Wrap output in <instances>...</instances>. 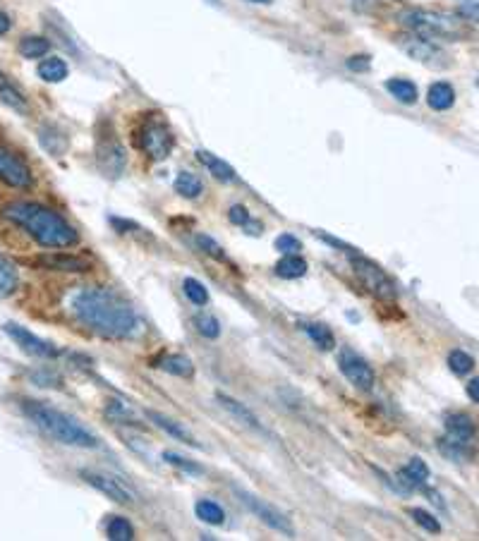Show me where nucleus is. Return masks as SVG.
Wrapping results in <instances>:
<instances>
[{
  "label": "nucleus",
  "mask_w": 479,
  "mask_h": 541,
  "mask_svg": "<svg viewBox=\"0 0 479 541\" xmlns=\"http://www.w3.org/2000/svg\"><path fill=\"white\" fill-rule=\"evenodd\" d=\"M410 518L415 520L417 525H420L424 532H432V534H439V532H441V522L436 520L432 513H427V510H422V508H412V510H410Z\"/></svg>",
  "instance_id": "37"
},
{
  "label": "nucleus",
  "mask_w": 479,
  "mask_h": 541,
  "mask_svg": "<svg viewBox=\"0 0 479 541\" xmlns=\"http://www.w3.org/2000/svg\"><path fill=\"white\" fill-rule=\"evenodd\" d=\"M429 479V467L422 458H412L403 470L398 472V484L403 491H412V489H422Z\"/></svg>",
  "instance_id": "16"
},
{
  "label": "nucleus",
  "mask_w": 479,
  "mask_h": 541,
  "mask_svg": "<svg viewBox=\"0 0 479 541\" xmlns=\"http://www.w3.org/2000/svg\"><path fill=\"white\" fill-rule=\"evenodd\" d=\"M309 264L300 254H286L281 261L276 264V276L286 278V281H293V278H302L307 273Z\"/></svg>",
  "instance_id": "24"
},
{
  "label": "nucleus",
  "mask_w": 479,
  "mask_h": 541,
  "mask_svg": "<svg viewBox=\"0 0 479 541\" xmlns=\"http://www.w3.org/2000/svg\"><path fill=\"white\" fill-rule=\"evenodd\" d=\"M175 192L180 194V197L185 199H197L199 194L204 192L202 180L197 178V175L190 173V170H183V173H178V178H175Z\"/></svg>",
  "instance_id": "29"
},
{
  "label": "nucleus",
  "mask_w": 479,
  "mask_h": 541,
  "mask_svg": "<svg viewBox=\"0 0 479 541\" xmlns=\"http://www.w3.org/2000/svg\"><path fill=\"white\" fill-rule=\"evenodd\" d=\"M446 436L456 441L470 443L475 436V422L468 415H448L446 417Z\"/></svg>",
  "instance_id": "23"
},
{
  "label": "nucleus",
  "mask_w": 479,
  "mask_h": 541,
  "mask_svg": "<svg viewBox=\"0 0 479 541\" xmlns=\"http://www.w3.org/2000/svg\"><path fill=\"white\" fill-rule=\"evenodd\" d=\"M20 285V271H17L15 261L0 254V300L10 297Z\"/></svg>",
  "instance_id": "21"
},
{
  "label": "nucleus",
  "mask_w": 479,
  "mask_h": 541,
  "mask_svg": "<svg viewBox=\"0 0 479 541\" xmlns=\"http://www.w3.org/2000/svg\"><path fill=\"white\" fill-rule=\"evenodd\" d=\"M3 218L22 228L24 233L32 235L41 247L48 249H65L75 247L80 242L77 230L65 221L58 211L48 209L44 204L34 202H12L3 206Z\"/></svg>",
  "instance_id": "2"
},
{
  "label": "nucleus",
  "mask_w": 479,
  "mask_h": 541,
  "mask_svg": "<svg viewBox=\"0 0 479 541\" xmlns=\"http://www.w3.org/2000/svg\"><path fill=\"white\" fill-rule=\"evenodd\" d=\"M448 367H451L453 374L465 376L475 369V360H472V355H468L465 350H453L451 355H448Z\"/></svg>",
  "instance_id": "35"
},
{
  "label": "nucleus",
  "mask_w": 479,
  "mask_h": 541,
  "mask_svg": "<svg viewBox=\"0 0 479 541\" xmlns=\"http://www.w3.org/2000/svg\"><path fill=\"white\" fill-rule=\"evenodd\" d=\"M154 367L163 369L166 374L180 376V379H192L194 376V364L185 355H163L161 360H156Z\"/></svg>",
  "instance_id": "20"
},
{
  "label": "nucleus",
  "mask_w": 479,
  "mask_h": 541,
  "mask_svg": "<svg viewBox=\"0 0 479 541\" xmlns=\"http://www.w3.org/2000/svg\"><path fill=\"white\" fill-rule=\"evenodd\" d=\"M137 144L151 161H166L175 147V137L166 120L151 118L137 130Z\"/></svg>",
  "instance_id": "6"
},
{
  "label": "nucleus",
  "mask_w": 479,
  "mask_h": 541,
  "mask_svg": "<svg viewBox=\"0 0 479 541\" xmlns=\"http://www.w3.org/2000/svg\"><path fill=\"white\" fill-rule=\"evenodd\" d=\"M183 293H185L187 300H190L192 305H197V307H204L206 302H209V290H206L204 283H199L197 278H185Z\"/></svg>",
  "instance_id": "34"
},
{
  "label": "nucleus",
  "mask_w": 479,
  "mask_h": 541,
  "mask_svg": "<svg viewBox=\"0 0 479 541\" xmlns=\"http://www.w3.org/2000/svg\"><path fill=\"white\" fill-rule=\"evenodd\" d=\"M348 68L355 72H367L369 70V56H353L348 60Z\"/></svg>",
  "instance_id": "43"
},
{
  "label": "nucleus",
  "mask_w": 479,
  "mask_h": 541,
  "mask_svg": "<svg viewBox=\"0 0 479 541\" xmlns=\"http://www.w3.org/2000/svg\"><path fill=\"white\" fill-rule=\"evenodd\" d=\"M163 460H166L168 465H173V467H178V470H183L187 474H204V467H199L197 463H192V460H187L183 458V455H178V453H163Z\"/></svg>",
  "instance_id": "38"
},
{
  "label": "nucleus",
  "mask_w": 479,
  "mask_h": 541,
  "mask_svg": "<svg viewBox=\"0 0 479 541\" xmlns=\"http://www.w3.org/2000/svg\"><path fill=\"white\" fill-rule=\"evenodd\" d=\"M338 367H341L343 376L357 391H372L374 384H377V374H374L372 364L362 355H357L355 350L343 348L341 355H338Z\"/></svg>",
  "instance_id": "9"
},
{
  "label": "nucleus",
  "mask_w": 479,
  "mask_h": 541,
  "mask_svg": "<svg viewBox=\"0 0 479 541\" xmlns=\"http://www.w3.org/2000/svg\"><path fill=\"white\" fill-rule=\"evenodd\" d=\"M3 331L8 333V336L15 340L17 345H20V350L27 352V355L32 357H41V360H56L60 355V350L53 343H48V340L34 336L32 331H27V328L20 324H5Z\"/></svg>",
  "instance_id": "13"
},
{
  "label": "nucleus",
  "mask_w": 479,
  "mask_h": 541,
  "mask_svg": "<svg viewBox=\"0 0 479 541\" xmlns=\"http://www.w3.org/2000/svg\"><path fill=\"white\" fill-rule=\"evenodd\" d=\"M0 101H3L8 108H12V111H17L22 115L29 113L27 96H24L22 91L12 84V79L8 75H3V72H0Z\"/></svg>",
  "instance_id": "18"
},
{
  "label": "nucleus",
  "mask_w": 479,
  "mask_h": 541,
  "mask_svg": "<svg viewBox=\"0 0 479 541\" xmlns=\"http://www.w3.org/2000/svg\"><path fill=\"white\" fill-rule=\"evenodd\" d=\"M147 417L151 419V422L156 424V427L166 431V434H171L173 439H180L183 443H187V446H192V448H202L197 443V439H194V436L190 434V431H187L185 427H180L178 422H175V419L171 417H166V415H161V412H156V410H149L147 412Z\"/></svg>",
  "instance_id": "17"
},
{
  "label": "nucleus",
  "mask_w": 479,
  "mask_h": 541,
  "mask_svg": "<svg viewBox=\"0 0 479 541\" xmlns=\"http://www.w3.org/2000/svg\"><path fill=\"white\" fill-rule=\"evenodd\" d=\"M80 477L89 486H94L96 491H101L103 496H108L111 501L120 503V506H135V503H137V491L132 489V486H127L123 479L111 477V474L87 472V470H82Z\"/></svg>",
  "instance_id": "10"
},
{
  "label": "nucleus",
  "mask_w": 479,
  "mask_h": 541,
  "mask_svg": "<svg viewBox=\"0 0 479 541\" xmlns=\"http://www.w3.org/2000/svg\"><path fill=\"white\" fill-rule=\"evenodd\" d=\"M96 161H99V168L103 175L118 180L120 175L125 173L127 168V154L125 147L120 144L118 135L111 125H103L99 130V137H96Z\"/></svg>",
  "instance_id": "7"
},
{
  "label": "nucleus",
  "mask_w": 479,
  "mask_h": 541,
  "mask_svg": "<svg viewBox=\"0 0 479 541\" xmlns=\"http://www.w3.org/2000/svg\"><path fill=\"white\" fill-rule=\"evenodd\" d=\"M24 417L44 431L46 436L56 439L63 446L72 448H99V436L92 434L87 427H82L75 417L65 415V412L56 410V407L39 403V400H22L20 403Z\"/></svg>",
  "instance_id": "3"
},
{
  "label": "nucleus",
  "mask_w": 479,
  "mask_h": 541,
  "mask_svg": "<svg viewBox=\"0 0 479 541\" xmlns=\"http://www.w3.org/2000/svg\"><path fill=\"white\" fill-rule=\"evenodd\" d=\"M216 400H218V405H221L223 410H226L230 417L238 419L240 424H245V427H250L252 431H257V434H264V436L269 434V431H266L264 424L259 422V417L254 415V412L250 410V407L242 405L240 400L230 398V395H226V393H216Z\"/></svg>",
  "instance_id": "14"
},
{
  "label": "nucleus",
  "mask_w": 479,
  "mask_h": 541,
  "mask_svg": "<svg viewBox=\"0 0 479 541\" xmlns=\"http://www.w3.org/2000/svg\"><path fill=\"white\" fill-rule=\"evenodd\" d=\"M36 264L41 266V269L48 271H65V273H84L92 269V264H89L87 259L75 257V254H44V257L36 259Z\"/></svg>",
  "instance_id": "15"
},
{
  "label": "nucleus",
  "mask_w": 479,
  "mask_h": 541,
  "mask_svg": "<svg viewBox=\"0 0 479 541\" xmlns=\"http://www.w3.org/2000/svg\"><path fill=\"white\" fill-rule=\"evenodd\" d=\"M233 494L238 496V501L242 503V506L250 510L254 518L262 520L266 527H271L274 532L286 534V537H295V527H293V522H290L288 515H283L281 510L271 506V503H266L264 498L254 496V494H250V491L240 489V486H233Z\"/></svg>",
  "instance_id": "8"
},
{
  "label": "nucleus",
  "mask_w": 479,
  "mask_h": 541,
  "mask_svg": "<svg viewBox=\"0 0 479 541\" xmlns=\"http://www.w3.org/2000/svg\"><path fill=\"white\" fill-rule=\"evenodd\" d=\"M194 242H197V247L202 249L204 254H209V257H214L216 261H226V252H223L221 245H218L216 240H211L209 235H197Z\"/></svg>",
  "instance_id": "39"
},
{
  "label": "nucleus",
  "mask_w": 479,
  "mask_h": 541,
  "mask_svg": "<svg viewBox=\"0 0 479 541\" xmlns=\"http://www.w3.org/2000/svg\"><path fill=\"white\" fill-rule=\"evenodd\" d=\"M386 89L393 99L405 103V106H412V103L417 101V87L410 82V79H403V77L388 79Z\"/></svg>",
  "instance_id": "25"
},
{
  "label": "nucleus",
  "mask_w": 479,
  "mask_h": 541,
  "mask_svg": "<svg viewBox=\"0 0 479 541\" xmlns=\"http://www.w3.org/2000/svg\"><path fill=\"white\" fill-rule=\"evenodd\" d=\"M348 259H350V266H353L357 281L362 283V288H365L369 295L379 297V300H384V302L396 300L398 285L384 269H381L379 264H374L372 259L362 257V254H350Z\"/></svg>",
  "instance_id": "5"
},
{
  "label": "nucleus",
  "mask_w": 479,
  "mask_h": 541,
  "mask_svg": "<svg viewBox=\"0 0 479 541\" xmlns=\"http://www.w3.org/2000/svg\"><path fill=\"white\" fill-rule=\"evenodd\" d=\"M228 218H230V223H235V226H247V223L252 221L250 211H247V206H242V204L230 206Z\"/></svg>",
  "instance_id": "42"
},
{
  "label": "nucleus",
  "mask_w": 479,
  "mask_h": 541,
  "mask_svg": "<svg viewBox=\"0 0 479 541\" xmlns=\"http://www.w3.org/2000/svg\"><path fill=\"white\" fill-rule=\"evenodd\" d=\"M194 513L197 518L206 522V525H223L226 522V510L218 506L216 501H209V498H202V501L194 503Z\"/></svg>",
  "instance_id": "27"
},
{
  "label": "nucleus",
  "mask_w": 479,
  "mask_h": 541,
  "mask_svg": "<svg viewBox=\"0 0 479 541\" xmlns=\"http://www.w3.org/2000/svg\"><path fill=\"white\" fill-rule=\"evenodd\" d=\"M106 412H108V417H113L118 424H135V427L142 424L135 415H132L130 407H127L125 403H118V400H113V403L106 407Z\"/></svg>",
  "instance_id": "36"
},
{
  "label": "nucleus",
  "mask_w": 479,
  "mask_h": 541,
  "mask_svg": "<svg viewBox=\"0 0 479 541\" xmlns=\"http://www.w3.org/2000/svg\"><path fill=\"white\" fill-rule=\"evenodd\" d=\"M10 27H12V22H10V17L5 15L3 10H0V36H5L10 32Z\"/></svg>",
  "instance_id": "45"
},
{
  "label": "nucleus",
  "mask_w": 479,
  "mask_h": 541,
  "mask_svg": "<svg viewBox=\"0 0 479 541\" xmlns=\"http://www.w3.org/2000/svg\"><path fill=\"white\" fill-rule=\"evenodd\" d=\"M250 3H257V5H269V3H274V0H250Z\"/></svg>",
  "instance_id": "46"
},
{
  "label": "nucleus",
  "mask_w": 479,
  "mask_h": 541,
  "mask_svg": "<svg viewBox=\"0 0 479 541\" xmlns=\"http://www.w3.org/2000/svg\"><path fill=\"white\" fill-rule=\"evenodd\" d=\"M302 331L307 333L309 340H312L314 345H317L319 350L329 352L336 348V336H333V331L329 326L324 324H302Z\"/></svg>",
  "instance_id": "28"
},
{
  "label": "nucleus",
  "mask_w": 479,
  "mask_h": 541,
  "mask_svg": "<svg viewBox=\"0 0 479 541\" xmlns=\"http://www.w3.org/2000/svg\"><path fill=\"white\" fill-rule=\"evenodd\" d=\"M400 48H403L412 60H417V63L432 65V68L446 65V53L441 51V46L436 44V41L424 39V36H417L412 32L408 36H400Z\"/></svg>",
  "instance_id": "12"
},
{
  "label": "nucleus",
  "mask_w": 479,
  "mask_h": 541,
  "mask_svg": "<svg viewBox=\"0 0 479 541\" xmlns=\"http://www.w3.org/2000/svg\"><path fill=\"white\" fill-rule=\"evenodd\" d=\"M468 395H470L472 403L479 405V376H477V379H472L468 384Z\"/></svg>",
  "instance_id": "44"
},
{
  "label": "nucleus",
  "mask_w": 479,
  "mask_h": 541,
  "mask_svg": "<svg viewBox=\"0 0 479 541\" xmlns=\"http://www.w3.org/2000/svg\"><path fill=\"white\" fill-rule=\"evenodd\" d=\"M48 51H51V41L44 39V36H24L20 41V53L29 60L44 58Z\"/></svg>",
  "instance_id": "30"
},
{
  "label": "nucleus",
  "mask_w": 479,
  "mask_h": 541,
  "mask_svg": "<svg viewBox=\"0 0 479 541\" xmlns=\"http://www.w3.org/2000/svg\"><path fill=\"white\" fill-rule=\"evenodd\" d=\"M72 314L84 328L106 340H130L139 333L135 307L111 288H82L70 302Z\"/></svg>",
  "instance_id": "1"
},
{
  "label": "nucleus",
  "mask_w": 479,
  "mask_h": 541,
  "mask_svg": "<svg viewBox=\"0 0 479 541\" xmlns=\"http://www.w3.org/2000/svg\"><path fill=\"white\" fill-rule=\"evenodd\" d=\"M197 158H199V163H202V166L209 170V173L214 175L216 180H221V182H235V180H238V173H235L233 166H228V163L223 161V158L214 156L211 151L199 149Z\"/></svg>",
  "instance_id": "19"
},
{
  "label": "nucleus",
  "mask_w": 479,
  "mask_h": 541,
  "mask_svg": "<svg viewBox=\"0 0 479 541\" xmlns=\"http://www.w3.org/2000/svg\"><path fill=\"white\" fill-rule=\"evenodd\" d=\"M0 182L15 187V190H29L34 185L32 168L3 144H0Z\"/></svg>",
  "instance_id": "11"
},
{
  "label": "nucleus",
  "mask_w": 479,
  "mask_h": 541,
  "mask_svg": "<svg viewBox=\"0 0 479 541\" xmlns=\"http://www.w3.org/2000/svg\"><path fill=\"white\" fill-rule=\"evenodd\" d=\"M106 537L111 541H132L135 539V527L130 525V520L113 515L106 525Z\"/></svg>",
  "instance_id": "31"
},
{
  "label": "nucleus",
  "mask_w": 479,
  "mask_h": 541,
  "mask_svg": "<svg viewBox=\"0 0 479 541\" xmlns=\"http://www.w3.org/2000/svg\"><path fill=\"white\" fill-rule=\"evenodd\" d=\"M39 77L44 79L48 84H58L63 82L65 77H68V63H65L63 58H46L39 63Z\"/></svg>",
  "instance_id": "26"
},
{
  "label": "nucleus",
  "mask_w": 479,
  "mask_h": 541,
  "mask_svg": "<svg viewBox=\"0 0 479 541\" xmlns=\"http://www.w3.org/2000/svg\"><path fill=\"white\" fill-rule=\"evenodd\" d=\"M400 22L410 29L412 34L424 36L429 41H458L468 36L463 20L448 15V12L436 10H405L400 15Z\"/></svg>",
  "instance_id": "4"
},
{
  "label": "nucleus",
  "mask_w": 479,
  "mask_h": 541,
  "mask_svg": "<svg viewBox=\"0 0 479 541\" xmlns=\"http://www.w3.org/2000/svg\"><path fill=\"white\" fill-rule=\"evenodd\" d=\"M458 15L463 20L479 24V0H458Z\"/></svg>",
  "instance_id": "41"
},
{
  "label": "nucleus",
  "mask_w": 479,
  "mask_h": 541,
  "mask_svg": "<svg viewBox=\"0 0 479 541\" xmlns=\"http://www.w3.org/2000/svg\"><path fill=\"white\" fill-rule=\"evenodd\" d=\"M439 448H441V453L446 455V458L456 460V463H460V460H468L470 458V443L456 441V439H451V436L441 439L439 441Z\"/></svg>",
  "instance_id": "32"
},
{
  "label": "nucleus",
  "mask_w": 479,
  "mask_h": 541,
  "mask_svg": "<svg viewBox=\"0 0 479 541\" xmlns=\"http://www.w3.org/2000/svg\"><path fill=\"white\" fill-rule=\"evenodd\" d=\"M192 324L199 331V336H204V338H209V340H216L218 336H221V321H218L216 316H211V314H197L192 319Z\"/></svg>",
  "instance_id": "33"
},
{
  "label": "nucleus",
  "mask_w": 479,
  "mask_h": 541,
  "mask_svg": "<svg viewBox=\"0 0 479 541\" xmlns=\"http://www.w3.org/2000/svg\"><path fill=\"white\" fill-rule=\"evenodd\" d=\"M427 103L434 111H448L456 103V91L448 82H436L427 91Z\"/></svg>",
  "instance_id": "22"
},
{
  "label": "nucleus",
  "mask_w": 479,
  "mask_h": 541,
  "mask_svg": "<svg viewBox=\"0 0 479 541\" xmlns=\"http://www.w3.org/2000/svg\"><path fill=\"white\" fill-rule=\"evenodd\" d=\"M276 249H278V252H283V254H300L302 242L297 240L295 235L283 233V235L276 237Z\"/></svg>",
  "instance_id": "40"
}]
</instances>
